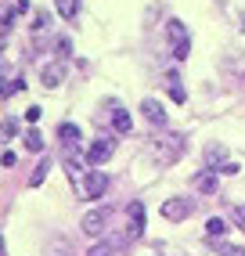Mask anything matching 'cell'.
Masks as SVG:
<instances>
[{
  "mask_svg": "<svg viewBox=\"0 0 245 256\" xmlns=\"http://www.w3.org/2000/svg\"><path fill=\"white\" fill-rule=\"evenodd\" d=\"M152 152H155V159H159V162H173L184 152V144H180V138H162V141H155Z\"/></svg>",
  "mask_w": 245,
  "mask_h": 256,
  "instance_id": "8992f818",
  "label": "cell"
},
{
  "mask_svg": "<svg viewBox=\"0 0 245 256\" xmlns=\"http://www.w3.org/2000/svg\"><path fill=\"white\" fill-rule=\"evenodd\" d=\"M231 216H234V224L245 231V206H234V210H231Z\"/></svg>",
  "mask_w": 245,
  "mask_h": 256,
  "instance_id": "7402d4cb",
  "label": "cell"
},
{
  "mask_svg": "<svg viewBox=\"0 0 245 256\" xmlns=\"http://www.w3.org/2000/svg\"><path fill=\"white\" fill-rule=\"evenodd\" d=\"M126 216H130L126 234H130V238H141V234H144V224H148V220H144V202H141V198L130 202V206H126Z\"/></svg>",
  "mask_w": 245,
  "mask_h": 256,
  "instance_id": "5b68a950",
  "label": "cell"
},
{
  "mask_svg": "<svg viewBox=\"0 0 245 256\" xmlns=\"http://www.w3.org/2000/svg\"><path fill=\"white\" fill-rule=\"evenodd\" d=\"M47 256H76V249H72V242H68V238H50Z\"/></svg>",
  "mask_w": 245,
  "mask_h": 256,
  "instance_id": "8fae6325",
  "label": "cell"
},
{
  "mask_svg": "<svg viewBox=\"0 0 245 256\" xmlns=\"http://www.w3.org/2000/svg\"><path fill=\"white\" fill-rule=\"evenodd\" d=\"M242 22H245V14H242Z\"/></svg>",
  "mask_w": 245,
  "mask_h": 256,
  "instance_id": "cb8c5ba5",
  "label": "cell"
},
{
  "mask_svg": "<svg viewBox=\"0 0 245 256\" xmlns=\"http://www.w3.org/2000/svg\"><path fill=\"white\" fill-rule=\"evenodd\" d=\"M141 112L148 116V123H155V126H166V108H162L155 98H144V101H141Z\"/></svg>",
  "mask_w": 245,
  "mask_h": 256,
  "instance_id": "ba28073f",
  "label": "cell"
},
{
  "mask_svg": "<svg viewBox=\"0 0 245 256\" xmlns=\"http://www.w3.org/2000/svg\"><path fill=\"white\" fill-rule=\"evenodd\" d=\"M54 8H58L62 18H76L80 14V0H54Z\"/></svg>",
  "mask_w": 245,
  "mask_h": 256,
  "instance_id": "4fadbf2b",
  "label": "cell"
},
{
  "mask_svg": "<svg viewBox=\"0 0 245 256\" xmlns=\"http://www.w3.org/2000/svg\"><path fill=\"white\" fill-rule=\"evenodd\" d=\"M83 192H86V198H101L104 192H108V174H104V170H86Z\"/></svg>",
  "mask_w": 245,
  "mask_h": 256,
  "instance_id": "277c9868",
  "label": "cell"
},
{
  "mask_svg": "<svg viewBox=\"0 0 245 256\" xmlns=\"http://www.w3.org/2000/svg\"><path fill=\"white\" fill-rule=\"evenodd\" d=\"M58 138H62L65 144H76V141H80V126H72V123H62V126H58Z\"/></svg>",
  "mask_w": 245,
  "mask_h": 256,
  "instance_id": "9a60e30c",
  "label": "cell"
},
{
  "mask_svg": "<svg viewBox=\"0 0 245 256\" xmlns=\"http://www.w3.org/2000/svg\"><path fill=\"white\" fill-rule=\"evenodd\" d=\"M191 213H195V198H166L162 202V220H170V224H180Z\"/></svg>",
  "mask_w": 245,
  "mask_h": 256,
  "instance_id": "7a4b0ae2",
  "label": "cell"
},
{
  "mask_svg": "<svg viewBox=\"0 0 245 256\" xmlns=\"http://www.w3.org/2000/svg\"><path fill=\"white\" fill-rule=\"evenodd\" d=\"M116 252H119V242H98L86 256H116Z\"/></svg>",
  "mask_w": 245,
  "mask_h": 256,
  "instance_id": "e0dca14e",
  "label": "cell"
},
{
  "mask_svg": "<svg viewBox=\"0 0 245 256\" xmlns=\"http://www.w3.org/2000/svg\"><path fill=\"white\" fill-rule=\"evenodd\" d=\"M47 170H50V159H40V166L32 170V177H29V184L36 188V184H44V177H47Z\"/></svg>",
  "mask_w": 245,
  "mask_h": 256,
  "instance_id": "ac0fdd59",
  "label": "cell"
},
{
  "mask_svg": "<svg viewBox=\"0 0 245 256\" xmlns=\"http://www.w3.org/2000/svg\"><path fill=\"white\" fill-rule=\"evenodd\" d=\"M206 231H209V238H220V234L231 231V224H227V220H220V216H213V220L206 224Z\"/></svg>",
  "mask_w": 245,
  "mask_h": 256,
  "instance_id": "2e32d148",
  "label": "cell"
},
{
  "mask_svg": "<svg viewBox=\"0 0 245 256\" xmlns=\"http://www.w3.org/2000/svg\"><path fill=\"white\" fill-rule=\"evenodd\" d=\"M170 94H173V101H177V105H180V101L188 98V94L180 90V83H177V76H170Z\"/></svg>",
  "mask_w": 245,
  "mask_h": 256,
  "instance_id": "ffe728a7",
  "label": "cell"
},
{
  "mask_svg": "<svg viewBox=\"0 0 245 256\" xmlns=\"http://www.w3.org/2000/svg\"><path fill=\"white\" fill-rule=\"evenodd\" d=\"M166 32H170V47H173V58L184 62L188 58V50H191V36H188V29L180 18H170L166 22Z\"/></svg>",
  "mask_w": 245,
  "mask_h": 256,
  "instance_id": "6da1fadb",
  "label": "cell"
},
{
  "mask_svg": "<svg viewBox=\"0 0 245 256\" xmlns=\"http://www.w3.org/2000/svg\"><path fill=\"white\" fill-rule=\"evenodd\" d=\"M108 216H112V206H101V210H90L83 220H80V228H83V234H90V238H98L104 228H108Z\"/></svg>",
  "mask_w": 245,
  "mask_h": 256,
  "instance_id": "3957f363",
  "label": "cell"
},
{
  "mask_svg": "<svg viewBox=\"0 0 245 256\" xmlns=\"http://www.w3.org/2000/svg\"><path fill=\"white\" fill-rule=\"evenodd\" d=\"M195 188H198L202 195H213V192H216V170H206V174H198V177H195Z\"/></svg>",
  "mask_w": 245,
  "mask_h": 256,
  "instance_id": "30bf717a",
  "label": "cell"
},
{
  "mask_svg": "<svg viewBox=\"0 0 245 256\" xmlns=\"http://www.w3.org/2000/svg\"><path fill=\"white\" fill-rule=\"evenodd\" d=\"M26 148H29V152H44V138H40L36 130H29V134H26Z\"/></svg>",
  "mask_w": 245,
  "mask_h": 256,
  "instance_id": "d6986e66",
  "label": "cell"
},
{
  "mask_svg": "<svg viewBox=\"0 0 245 256\" xmlns=\"http://www.w3.org/2000/svg\"><path fill=\"white\" fill-rule=\"evenodd\" d=\"M209 246H213L220 256H245V246H231V242H224V238H213Z\"/></svg>",
  "mask_w": 245,
  "mask_h": 256,
  "instance_id": "7c38bea8",
  "label": "cell"
},
{
  "mask_svg": "<svg viewBox=\"0 0 245 256\" xmlns=\"http://www.w3.org/2000/svg\"><path fill=\"white\" fill-rule=\"evenodd\" d=\"M112 123H116V130H119V134H130V126H134V119H130V112H122V108H116V112H112Z\"/></svg>",
  "mask_w": 245,
  "mask_h": 256,
  "instance_id": "5bb4252c",
  "label": "cell"
},
{
  "mask_svg": "<svg viewBox=\"0 0 245 256\" xmlns=\"http://www.w3.org/2000/svg\"><path fill=\"white\" fill-rule=\"evenodd\" d=\"M206 159H209V162H213V170H220V166H216V162H220V159H224V152H220V148H216V144H213V148H206Z\"/></svg>",
  "mask_w": 245,
  "mask_h": 256,
  "instance_id": "44dd1931",
  "label": "cell"
},
{
  "mask_svg": "<svg viewBox=\"0 0 245 256\" xmlns=\"http://www.w3.org/2000/svg\"><path fill=\"white\" fill-rule=\"evenodd\" d=\"M62 76H65L62 65H44V72H40V80H44V87H47V90H50V87H58Z\"/></svg>",
  "mask_w": 245,
  "mask_h": 256,
  "instance_id": "9c48e42d",
  "label": "cell"
},
{
  "mask_svg": "<svg viewBox=\"0 0 245 256\" xmlns=\"http://www.w3.org/2000/svg\"><path fill=\"white\" fill-rule=\"evenodd\" d=\"M112 152H116V141H112V138H98L90 148H86V162H90V166H101Z\"/></svg>",
  "mask_w": 245,
  "mask_h": 256,
  "instance_id": "52a82bcc",
  "label": "cell"
},
{
  "mask_svg": "<svg viewBox=\"0 0 245 256\" xmlns=\"http://www.w3.org/2000/svg\"><path fill=\"white\" fill-rule=\"evenodd\" d=\"M40 112H44V108H36V105H32V108L26 112V119H29V123H36V119H40Z\"/></svg>",
  "mask_w": 245,
  "mask_h": 256,
  "instance_id": "603a6c76",
  "label": "cell"
}]
</instances>
